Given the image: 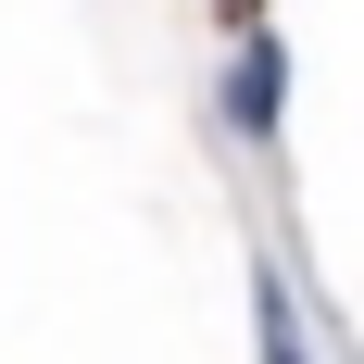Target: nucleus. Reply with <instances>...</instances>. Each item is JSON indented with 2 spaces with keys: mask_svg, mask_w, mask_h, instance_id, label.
Listing matches in <instances>:
<instances>
[{
  "mask_svg": "<svg viewBox=\"0 0 364 364\" xmlns=\"http://www.w3.org/2000/svg\"><path fill=\"white\" fill-rule=\"evenodd\" d=\"M277 113H289V38H239V50H226V126H239V139H277Z\"/></svg>",
  "mask_w": 364,
  "mask_h": 364,
  "instance_id": "nucleus-1",
  "label": "nucleus"
},
{
  "mask_svg": "<svg viewBox=\"0 0 364 364\" xmlns=\"http://www.w3.org/2000/svg\"><path fill=\"white\" fill-rule=\"evenodd\" d=\"M252 327H264V364H314V352H301V314H289V289H277V264H252Z\"/></svg>",
  "mask_w": 364,
  "mask_h": 364,
  "instance_id": "nucleus-2",
  "label": "nucleus"
},
{
  "mask_svg": "<svg viewBox=\"0 0 364 364\" xmlns=\"http://www.w3.org/2000/svg\"><path fill=\"white\" fill-rule=\"evenodd\" d=\"M226 13H252V0H226Z\"/></svg>",
  "mask_w": 364,
  "mask_h": 364,
  "instance_id": "nucleus-3",
  "label": "nucleus"
}]
</instances>
